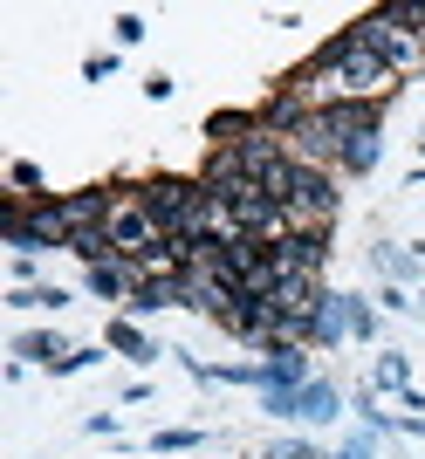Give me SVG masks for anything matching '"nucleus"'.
<instances>
[{
	"label": "nucleus",
	"mask_w": 425,
	"mask_h": 459,
	"mask_svg": "<svg viewBox=\"0 0 425 459\" xmlns=\"http://www.w3.org/2000/svg\"><path fill=\"white\" fill-rule=\"evenodd\" d=\"M282 212H289V233H323L336 220V192H329L323 165H289L282 178Z\"/></svg>",
	"instance_id": "2"
},
{
	"label": "nucleus",
	"mask_w": 425,
	"mask_h": 459,
	"mask_svg": "<svg viewBox=\"0 0 425 459\" xmlns=\"http://www.w3.org/2000/svg\"><path fill=\"white\" fill-rule=\"evenodd\" d=\"M268 459H323V453H316V446H302V439H282Z\"/></svg>",
	"instance_id": "12"
},
{
	"label": "nucleus",
	"mask_w": 425,
	"mask_h": 459,
	"mask_svg": "<svg viewBox=\"0 0 425 459\" xmlns=\"http://www.w3.org/2000/svg\"><path fill=\"white\" fill-rule=\"evenodd\" d=\"M302 384H309V357H302V350H274L268 364H261V391H302Z\"/></svg>",
	"instance_id": "8"
},
{
	"label": "nucleus",
	"mask_w": 425,
	"mask_h": 459,
	"mask_svg": "<svg viewBox=\"0 0 425 459\" xmlns=\"http://www.w3.org/2000/svg\"><path fill=\"white\" fill-rule=\"evenodd\" d=\"M7 247L41 254V247H69V220H62V199H41V206H7Z\"/></svg>",
	"instance_id": "3"
},
{
	"label": "nucleus",
	"mask_w": 425,
	"mask_h": 459,
	"mask_svg": "<svg viewBox=\"0 0 425 459\" xmlns=\"http://www.w3.org/2000/svg\"><path fill=\"white\" fill-rule=\"evenodd\" d=\"M110 350H124V357H137V364H152V357H158V350L144 343L131 323H110Z\"/></svg>",
	"instance_id": "9"
},
{
	"label": "nucleus",
	"mask_w": 425,
	"mask_h": 459,
	"mask_svg": "<svg viewBox=\"0 0 425 459\" xmlns=\"http://www.w3.org/2000/svg\"><path fill=\"white\" fill-rule=\"evenodd\" d=\"M377 391H405V357H385V364H377Z\"/></svg>",
	"instance_id": "10"
},
{
	"label": "nucleus",
	"mask_w": 425,
	"mask_h": 459,
	"mask_svg": "<svg viewBox=\"0 0 425 459\" xmlns=\"http://www.w3.org/2000/svg\"><path fill=\"white\" fill-rule=\"evenodd\" d=\"M158 453H193V446H199V432H158Z\"/></svg>",
	"instance_id": "11"
},
{
	"label": "nucleus",
	"mask_w": 425,
	"mask_h": 459,
	"mask_svg": "<svg viewBox=\"0 0 425 459\" xmlns=\"http://www.w3.org/2000/svg\"><path fill=\"white\" fill-rule=\"evenodd\" d=\"M357 35H364L370 48H377V56L391 62V76H398V69H419V62H425V35H419V28H398L391 14L357 21Z\"/></svg>",
	"instance_id": "5"
},
{
	"label": "nucleus",
	"mask_w": 425,
	"mask_h": 459,
	"mask_svg": "<svg viewBox=\"0 0 425 459\" xmlns=\"http://www.w3.org/2000/svg\"><path fill=\"white\" fill-rule=\"evenodd\" d=\"M385 90H391V62L377 56L357 28L329 41L323 56H316V69L295 82V96H302L309 110H323V103H377Z\"/></svg>",
	"instance_id": "1"
},
{
	"label": "nucleus",
	"mask_w": 425,
	"mask_h": 459,
	"mask_svg": "<svg viewBox=\"0 0 425 459\" xmlns=\"http://www.w3.org/2000/svg\"><path fill=\"white\" fill-rule=\"evenodd\" d=\"M268 254H274L282 274H309L316 281V268H323V233H282V240H268Z\"/></svg>",
	"instance_id": "7"
},
{
	"label": "nucleus",
	"mask_w": 425,
	"mask_h": 459,
	"mask_svg": "<svg viewBox=\"0 0 425 459\" xmlns=\"http://www.w3.org/2000/svg\"><path fill=\"white\" fill-rule=\"evenodd\" d=\"M82 76H90V82H103V76H117V56H90V62H82Z\"/></svg>",
	"instance_id": "14"
},
{
	"label": "nucleus",
	"mask_w": 425,
	"mask_h": 459,
	"mask_svg": "<svg viewBox=\"0 0 425 459\" xmlns=\"http://www.w3.org/2000/svg\"><path fill=\"white\" fill-rule=\"evenodd\" d=\"M268 411H282V419H336V391H329V384H302V391H268Z\"/></svg>",
	"instance_id": "6"
},
{
	"label": "nucleus",
	"mask_w": 425,
	"mask_h": 459,
	"mask_svg": "<svg viewBox=\"0 0 425 459\" xmlns=\"http://www.w3.org/2000/svg\"><path fill=\"white\" fill-rule=\"evenodd\" d=\"M110 254L117 261H137V254H152L158 240H165V227H158L152 220V206H144V199H117V212H110Z\"/></svg>",
	"instance_id": "4"
},
{
	"label": "nucleus",
	"mask_w": 425,
	"mask_h": 459,
	"mask_svg": "<svg viewBox=\"0 0 425 459\" xmlns=\"http://www.w3.org/2000/svg\"><path fill=\"white\" fill-rule=\"evenodd\" d=\"M117 41H124V48H131V41H144V21H137V14H117Z\"/></svg>",
	"instance_id": "13"
}]
</instances>
